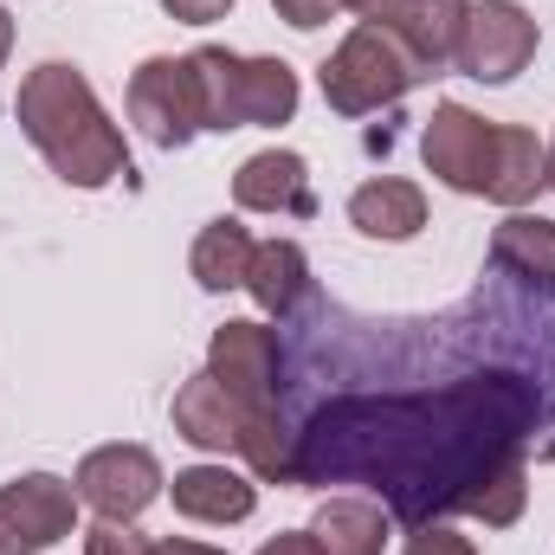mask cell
Here are the masks:
<instances>
[{"instance_id": "9", "label": "cell", "mask_w": 555, "mask_h": 555, "mask_svg": "<svg viewBox=\"0 0 555 555\" xmlns=\"http://www.w3.org/2000/svg\"><path fill=\"white\" fill-rule=\"evenodd\" d=\"M491 149H498V124H485V117L465 111V104H439L433 124H426V137H420V162H426V175H439L452 194H478V201H485Z\"/></svg>"}, {"instance_id": "22", "label": "cell", "mask_w": 555, "mask_h": 555, "mask_svg": "<svg viewBox=\"0 0 555 555\" xmlns=\"http://www.w3.org/2000/svg\"><path fill=\"white\" fill-rule=\"evenodd\" d=\"M408 555H478V550H472V537H459L452 524H420L414 537H408Z\"/></svg>"}, {"instance_id": "6", "label": "cell", "mask_w": 555, "mask_h": 555, "mask_svg": "<svg viewBox=\"0 0 555 555\" xmlns=\"http://www.w3.org/2000/svg\"><path fill=\"white\" fill-rule=\"evenodd\" d=\"M130 124L155 149H188L201 137V91H194V65L188 59H142L130 72Z\"/></svg>"}, {"instance_id": "10", "label": "cell", "mask_w": 555, "mask_h": 555, "mask_svg": "<svg viewBox=\"0 0 555 555\" xmlns=\"http://www.w3.org/2000/svg\"><path fill=\"white\" fill-rule=\"evenodd\" d=\"M343 7L375 20V26H388L433 78H439V65H452L465 13H472V0H343Z\"/></svg>"}, {"instance_id": "27", "label": "cell", "mask_w": 555, "mask_h": 555, "mask_svg": "<svg viewBox=\"0 0 555 555\" xmlns=\"http://www.w3.org/2000/svg\"><path fill=\"white\" fill-rule=\"evenodd\" d=\"M7 52H13V13L0 7V65H7Z\"/></svg>"}, {"instance_id": "3", "label": "cell", "mask_w": 555, "mask_h": 555, "mask_svg": "<svg viewBox=\"0 0 555 555\" xmlns=\"http://www.w3.org/2000/svg\"><path fill=\"white\" fill-rule=\"evenodd\" d=\"M420 78H433L426 65H420L414 52L388 33V26H375V20H362L330 59H323V72H317V85H323V104L336 111V117H369V111H388V104H401L408 91H414Z\"/></svg>"}, {"instance_id": "2", "label": "cell", "mask_w": 555, "mask_h": 555, "mask_svg": "<svg viewBox=\"0 0 555 555\" xmlns=\"http://www.w3.org/2000/svg\"><path fill=\"white\" fill-rule=\"evenodd\" d=\"M201 91V130H278L297 117V72L284 59H240L227 46L188 52Z\"/></svg>"}, {"instance_id": "20", "label": "cell", "mask_w": 555, "mask_h": 555, "mask_svg": "<svg viewBox=\"0 0 555 555\" xmlns=\"http://www.w3.org/2000/svg\"><path fill=\"white\" fill-rule=\"evenodd\" d=\"M524 504H530V459H511V465H498L485 485H472L465 517H478L485 530H511V524L524 517Z\"/></svg>"}, {"instance_id": "25", "label": "cell", "mask_w": 555, "mask_h": 555, "mask_svg": "<svg viewBox=\"0 0 555 555\" xmlns=\"http://www.w3.org/2000/svg\"><path fill=\"white\" fill-rule=\"evenodd\" d=\"M259 555H323V550H317V537H310V530H284V537H272Z\"/></svg>"}, {"instance_id": "11", "label": "cell", "mask_w": 555, "mask_h": 555, "mask_svg": "<svg viewBox=\"0 0 555 555\" xmlns=\"http://www.w3.org/2000/svg\"><path fill=\"white\" fill-rule=\"evenodd\" d=\"M233 201L246 214H317V194H310V168L297 149H259L240 162L233 175Z\"/></svg>"}, {"instance_id": "16", "label": "cell", "mask_w": 555, "mask_h": 555, "mask_svg": "<svg viewBox=\"0 0 555 555\" xmlns=\"http://www.w3.org/2000/svg\"><path fill=\"white\" fill-rule=\"evenodd\" d=\"M349 227L369 233V240H414L426 227V194L401 175H382V181H362L349 194Z\"/></svg>"}, {"instance_id": "15", "label": "cell", "mask_w": 555, "mask_h": 555, "mask_svg": "<svg viewBox=\"0 0 555 555\" xmlns=\"http://www.w3.org/2000/svg\"><path fill=\"white\" fill-rule=\"evenodd\" d=\"M543 188H550V149L537 142V130H524V124H498L485 201H498V207H530Z\"/></svg>"}, {"instance_id": "8", "label": "cell", "mask_w": 555, "mask_h": 555, "mask_svg": "<svg viewBox=\"0 0 555 555\" xmlns=\"http://www.w3.org/2000/svg\"><path fill=\"white\" fill-rule=\"evenodd\" d=\"M162 485L168 478H162V465H155L149 446H98V452H85V465L72 478L78 504H91L111 524H137L142 511L162 498Z\"/></svg>"}, {"instance_id": "24", "label": "cell", "mask_w": 555, "mask_h": 555, "mask_svg": "<svg viewBox=\"0 0 555 555\" xmlns=\"http://www.w3.org/2000/svg\"><path fill=\"white\" fill-rule=\"evenodd\" d=\"M162 7H168V20H181V26H214V20L233 13V0H162Z\"/></svg>"}, {"instance_id": "1", "label": "cell", "mask_w": 555, "mask_h": 555, "mask_svg": "<svg viewBox=\"0 0 555 555\" xmlns=\"http://www.w3.org/2000/svg\"><path fill=\"white\" fill-rule=\"evenodd\" d=\"M13 117L26 142L52 162L59 181L72 188H111L117 175H130V149L124 130L104 117L91 78L65 59H46L20 78V98H13Z\"/></svg>"}, {"instance_id": "26", "label": "cell", "mask_w": 555, "mask_h": 555, "mask_svg": "<svg viewBox=\"0 0 555 555\" xmlns=\"http://www.w3.org/2000/svg\"><path fill=\"white\" fill-rule=\"evenodd\" d=\"M155 555H227V550H214V543H188V537H168V543H155Z\"/></svg>"}, {"instance_id": "12", "label": "cell", "mask_w": 555, "mask_h": 555, "mask_svg": "<svg viewBox=\"0 0 555 555\" xmlns=\"http://www.w3.org/2000/svg\"><path fill=\"white\" fill-rule=\"evenodd\" d=\"M175 433L201 452H240L246 446V408L201 369L194 382H181L175 395Z\"/></svg>"}, {"instance_id": "14", "label": "cell", "mask_w": 555, "mask_h": 555, "mask_svg": "<svg viewBox=\"0 0 555 555\" xmlns=\"http://www.w3.org/2000/svg\"><path fill=\"white\" fill-rule=\"evenodd\" d=\"M246 291L266 317H297L304 304H317V284H310V259L297 240H259L253 246V272H246Z\"/></svg>"}, {"instance_id": "19", "label": "cell", "mask_w": 555, "mask_h": 555, "mask_svg": "<svg viewBox=\"0 0 555 555\" xmlns=\"http://www.w3.org/2000/svg\"><path fill=\"white\" fill-rule=\"evenodd\" d=\"M253 233L240 227V220H207L201 227V240H194V253H188V272L201 291H240L246 272H253Z\"/></svg>"}, {"instance_id": "4", "label": "cell", "mask_w": 555, "mask_h": 555, "mask_svg": "<svg viewBox=\"0 0 555 555\" xmlns=\"http://www.w3.org/2000/svg\"><path fill=\"white\" fill-rule=\"evenodd\" d=\"M207 375L246 408L253 420H272L284 401V349H278V330L266 323H220L214 343H207Z\"/></svg>"}, {"instance_id": "23", "label": "cell", "mask_w": 555, "mask_h": 555, "mask_svg": "<svg viewBox=\"0 0 555 555\" xmlns=\"http://www.w3.org/2000/svg\"><path fill=\"white\" fill-rule=\"evenodd\" d=\"M278 20H291L297 33H317V26H330V13L343 7V0H272Z\"/></svg>"}, {"instance_id": "21", "label": "cell", "mask_w": 555, "mask_h": 555, "mask_svg": "<svg viewBox=\"0 0 555 555\" xmlns=\"http://www.w3.org/2000/svg\"><path fill=\"white\" fill-rule=\"evenodd\" d=\"M85 555H155V543H149V537H137L130 524L98 517V524L85 530Z\"/></svg>"}, {"instance_id": "18", "label": "cell", "mask_w": 555, "mask_h": 555, "mask_svg": "<svg viewBox=\"0 0 555 555\" xmlns=\"http://www.w3.org/2000/svg\"><path fill=\"white\" fill-rule=\"evenodd\" d=\"M491 272L517 284H555V220L543 214H511L491 233Z\"/></svg>"}, {"instance_id": "28", "label": "cell", "mask_w": 555, "mask_h": 555, "mask_svg": "<svg viewBox=\"0 0 555 555\" xmlns=\"http://www.w3.org/2000/svg\"><path fill=\"white\" fill-rule=\"evenodd\" d=\"M550 188H555V142H550Z\"/></svg>"}, {"instance_id": "17", "label": "cell", "mask_w": 555, "mask_h": 555, "mask_svg": "<svg viewBox=\"0 0 555 555\" xmlns=\"http://www.w3.org/2000/svg\"><path fill=\"white\" fill-rule=\"evenodd\" d=\"M388 511L369 498H323L310 517V537L323 555H382L388 550Z\"/></svg>"}, {"instance_id": "13", "label": "cell", "mask_w": 555, "mask_h": 555, "mask_svg": "<svg viewBox=\"0 0 555 555\" xmlns=\"http://www.w3.org/2000/svg\"><path fill=\"white\" fill-rule=\"evenodd\" d=\"M168 498H175V511L188 524H246L259 511V485L240 478V472H227V465H188V472H175Z\"/></svg>"}, {"instance_id": "7", "label": "cell", "mask_w": 555, "mask_h": 555, "mask_svg": "<svg viewBox=\"0 0 555 555\" xmlns=\"http://www.w3.org/2000/svg\"><path fill=\"white\" fill-rule=\"evenodd\" d=\"M78 530V491L52 472L0 485V555H39Z\"/></svg>"}, {"instance_id": "5", "label": "cell", "mask_w": 555, "mask_h": 555, "mask_svg": "<svg viewBox=\"0 0 555 555\" xmlns=\"http://www.w3.org/2000/svg\"><path fill=\"white\" fill-rule=\"evenodd\" d=\"M537 20L517 7V0H478L465 13V33H459V52L452 65L478 85H511L530 59H537Z\"/></svg>"}]
</instances>
